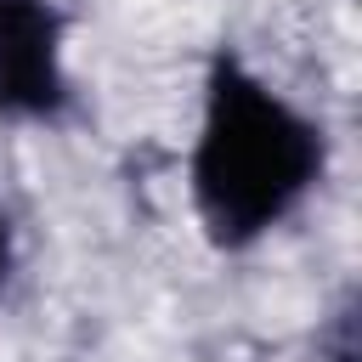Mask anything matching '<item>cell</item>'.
Returning <instances> with one entry per match:
<instances>
[{
    "label": "cell",
    "mask_w": 362,
    "mask_h": 362,
    "mask_svg": "<svg viewBox=\"0 0 362 362\" xmlns=\"http://www.w3.org/2000/svg\"><path fill=\"white\" fill-rule=\"evenodd\" d=\"M322 181V124L249 74L232 51L209 62L204 124L192 147V204L221 249L283 226Z\"/></svg>",
    "instance_id": "cell-1"
},
{
    "label": "cell",
    "mask_w": 362,
    "mask_h": 362,
    "mask_svg": "<svg viewBox=\"0 0 362 362\" xmlns=\"http://www.w3.org/2000/svg\"><path fill=\"white\" fill-rule=\"evenodd\" d=\"M62 107V11L51 0H0V113L57 119Z\"/></svg>",
    "instance_id": "cell-2"
},
{
    "label": "cell",
    "mask_w": 362,
    "mask_h": 362,
    "mask_svg": "<svg viewBox=\"0 0 362 362\" xmlns=\"http://www.w3.org/2000/svg\"><path fill=\"white\" fill-rule=\"evenodd\" d=\"M6 277H11V226L0 215V288H6Z\"/></svg>",
    "instance_id": "cell-3"
}]
</instances>
